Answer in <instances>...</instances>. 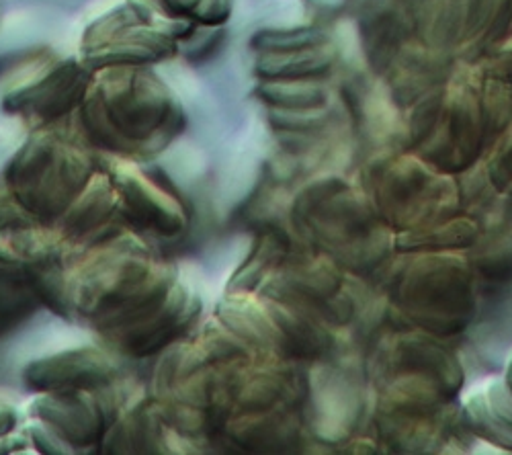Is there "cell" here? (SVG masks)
Here are the masks:
<instances>
[{
    "mask_svg": "<svg viewBox=\"0 0 512 455\" xmlns=\"http://www.w3.org/2000/svg\"><path fill=\"white\" fill-rule=\"evenodd\" d=\"M35 285L41 304L105 341L154 310L177 285V275L148 238L117 224L72 248L62 265L35 277Z\"/></svg>",
    "mask_w": 512,
    "mask_h": 455,
    "instance_id": "cell-1",
    "label": "cell"
},
{
    "mask_svg": "<svg viewBox=\"0 0 512 455\" xmlns=\"http://www.w3.org/2000/svg\"><path fill=\"white\" fill-rule=\"evenodd\" d=\"M74 115L80 138L91 148L138 162L160 154L185 126L179 97L146 64L93 70Z\"/></svg>",
    "mask_w": 512,
    "mask_h": 455,
    "instance_id": "cell-2",
    "label": "cell"
},
{
    "mask_svg": "<svg viewBox=\"0 0 512 455\" xmlns=\"http://www.w3.org/2000/svg\"><path fill=\"white\" fill-rule=\"evenodd\" d=\"M99 169L101 160L87 142L60 126L35 128L9 160L3 189L54 226Z\"/></svg>",
    "mask_w": 512,
    "mask_h": 455,
    "instance_id": "cell-3",
    "label": "cell"
},
{
    "mask_svg": "<svg viewBox=\"0 0 512 455\" xmlns=\"http://www.w3.org/2000/svg\"><path fill=\"white\" fill-rule=\"evenodd\" d=\"M195 29L162 17L142 0H123L84 27L78 58L91 70L113 64L152 66L175 56Z\"/></svg>",
    "mask_w": 512,
    "mask_h": 455,
    "instance_id": "cell-4",
    "label": "cell"
},
{
    "mask_svg": "<svg viewBox=\"0 0 512 455\" xmlns=\"http://www.w3.org/2000/svg\"><path fill=\"white\" fill-rule=\"evenodd\" d=\"M91 74L93 70L82 64L78 54H39L9 82L3 107L31 130L60 126V121L76 113Z\"/></svg>",
    "mask_w": 512,
    "mask_h": 455,
    "instance_id": "cell-5",
    "label": "cell"
},
{
    "mask_svg": "<svg viewBox=\"0 0 512 455\" xmlns=\"http://www.w3.org/2000/svg\"><path fill=\"white\" fill-rule=\"evenodd\" d=\"M115 388L117 386L35 392L23 410L25 417L50 429L66 445L68 453L99 449L107 429L123 406L115 398Z\"/></svg>",
    "mask_w": 512,
    "mask_h": 455,
    "instance_id": "cell-6",
    "label": "cell"
},
{
    "mask_svg": "<svg viewBox=\"0 0 512 455\" xmlns=\"http://www.w3.org/2000/svg\"><path fill=\"white\" fill-rule=\"evenodd\" d=\"M115 193L119 222L144 238H173L187 228V212L177 195L150 177L138 160L99 152Z\"/></svg>",
    "mask_w": 512,
    "mask_h": 455,
    "instance_id": "cell-7",
    "label": "cell"
},
{
    "mask_svg": "<svg viewBox=\"0 0 512 455\" xmlns=\"http://www.w3.org/2000/svg\"><path fill=\"white\" fill-rule=\"evenodd\" d=\"M70 248L60 232L0 187V269L39 277L62 265Z\"/></svg>",
    "mask_w": 512,
    "mask_h": 455,
    "instance_id": "cell-8",
    "label": "cell"
},
{
    "mask_svg": "<svg viewBox=\"0 0 512 455\" xmlns=\"http://www.w3.org/2000/svg\"><path fill=\"white\" fill-rule=\"evenodd\" d=\"M23 380L33 392L109 388L121 380V365L113 349L74 347L39 357L23 369Z\"/></svg>",
    "mask_w": 512,
    "mask_h": 455,
    "instance_id": "cell-9",
    "label": "cell"
},
{
    "mask_svg": "<svg viewBox=\"0 0 512 455\" xmlns=\"http://www.w3.org/2000/svg\"><path fill=\"white\" fill-rule=\"evenodd\" d=\"M199 312V300L189 289L177 281V285L154 310L121 328L119 333L105 339V343L127 357H148L173 343L191 324Z\"/></svg>",
    "mask_w": 512,
    "mask_h": 455,
    "instance_id": "cell-10",
    "label": "cell"
},
{
    "mask_svg": "<svg viewBox=\"0 0 512 455\" xmlns=\"http://www.w3.org/2000/svg\"><path fill=\"white\" fill-rule=\"evenodd\" d=\"M117 224H121L117 193L109 175L101 167L89 185L68 205V210L60 216L54 228L72 251V248L87 246Z\"/></svg>",
    "mask_w": 512,
    "mask_h": 455,
    "instance_id": "cell-11",
    "label": "cell"
},
{
    "mask_svg": "<svg viewBox=\"0 0 512 455\" xmlns=\"http://www.w3.org/2000/svg\"><path fill=\"white\" fill-rule=\"evenodd\" d=\"M175 427L156 398H142L121 406L99 449L103 453H162L170 451Z\"/></svg>",
    "mask_w": 512,
    "mask_h": 455,
    "instance_id": "cell-12",
    "label": "cell"
},
{
    "mask_svg": "<svg viewBox=\"0 0 512 455\" xmlns=\"http://www.w3.org/2000/svg\"><path fill=\"white\" fill-rule=\"evenodd\" d=\"M39 304L41 298L33 277L11 269H0V335L21 324Z\"/></svg>",
    "mask_w": 512,
    "mask_h": 455,
    "instance_id": "cell-13",
    "label": "cell"
},
{
    "mask_svg": "<svg viewBox=\"0 0 512 455\" xmlns=\"http://www.w3.org/2000/svg\"><path fill=\"white\" fill-rule=\"evenodd\" d=\"M162 17L195 27H216L228 21L232 0H142Z\"/></svg>",
    "mask_w": 512,
    "mask_h": 455,
    "instance_id": "cell-14",
    "label": "cell"
},
{
    "mask_svg": "<svg viewBox=\"0 0 512 455\" xmlns=\"http://www.w3.org/2000/svg\"><path fill=\"white\" fill-rule=\"evenodd\" d=\"M25 421V410L17 406L9 396L0 394V439L21 429Z\"/></svg>",
    "mask_w": 512,
    "mask_h": 455,
    "instance_id": "cell-15",
    "label": "cell"
}]
</instances>
